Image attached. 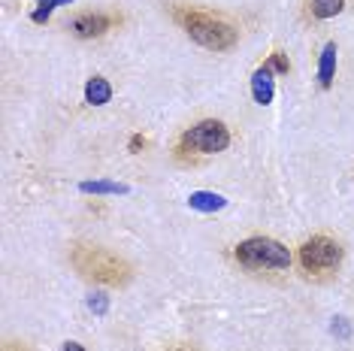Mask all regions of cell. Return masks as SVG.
Instances as JSON below:
<instances>
[{"instance_id":"6da1fadb","label":"cell","mask_w":354,"mask_h":351,"mask_svg":"<svg viewBox=\"0 0 354 351\" xmlns=\"http://www.w3.org/2000/svg\"><path fill=\"white\" fill-rule=\"evenodd\" d=\"M70 263L76 267V273L82 278H91L97 285H109V288H122L133 278L131 263L118 254H112L100 245H73L70 249Z\"/></svg>"},{"instance_id":"7a4b0ae2","label":"cell","mask_w":354,"mask_h":351,"mask_svg":"<svg viewBox=\"0 0 354 351\" xmlns=\"http://www.w3.org/2000/svg\"><path fill=\"white\" fill-rule=\"evenodd\" d=\"M176 19L182 21V28L188 30V37L200 43L203 49H212V52H227L236 46V28L227 25L218 15H209V12H197V10H179Z\"/></svg>"},{"instance_id":"3957f363","label":"cell","mask_w":354,"mask_h":351,"mask_svg":"<svg viewBox=\"0 0 354 351\" xmlns=\"http://www.w3.org/2000/svg\"><path fill=\"white\" fill-rule=\"evenodd\" d=\"M236 260L243 263L245 269H254V273L257 269H279V273L291 269V252L270 236H252V239H245V243H239Z\"/></svg>"},{"instance_id":"277c9868","label":"cell","mask_w":354,"mask_h":351,"mask_svg":"<svg viewBox=\"0 0 354 351\" xmlns=\"http://www.w3.org/2000/svg\"><path fill=\"white\" fill-rule=\"evenodd\" d=\"M230 146V131L224 122H215V118H206L194 127L182 133L179 149L182 151H194V155H218Z\"/></svg>"},{"instance_id":"5b68a950","label":"cell","mask_w":354,"mask_h":351,"mask_svg":"<svg viewBox=\"0 0 354 351\" xmlns=\"http://www.w3.org/2000/svg\"><path fill=\"white\" fill-rule=\"evenodd\" d=\"M300 263L306 273L327 276L342 263V245L330 236H312L300 245Z\"/></svg>"},{"instance_id":"8992f818","label":"cell","mask_w":354,"mask_h":351,"mask_svg":"<svg viewBox=\"0 0 354 351\" xmlns=\"http://www.w3.org/2000/svg\"><path fill=\"white\" fill-rule=\"evenodd\" d=\"M112 25H115V19H112V15L85 12V15H76V19L70 21V30H73L76 37H82V39H94V37H103V34H106Z\"/></svg>"},{"instance_id":"52a82bcc","label":"cell","mask_w":354,"mask_h":351,"mask_svg":"<svg viewBox=\"0 0 354 351\" xmlns=\"http://www.w3.org/2000/svg\"><path fill=\"white\" fill-rule=\"evenodd\" d=\"M276 70L270 67V64H263V67H257L252 73V94H254V103H261V106H267L276 97V79H272Z\"/></svg>"},{"instance_id":"ba28073f","label":"cell","mask_w":354,"mask_h":351,"mask_svg":"<svg viewBox=\"0 0 354 351\" xmlns=\"http://www.w3.org/2000/svg\"><path fill=\"white\" fill-rule=\"evenodd\" d=\"M188 206L197 212H218L227 206V200H224L221 194H212V191H194V194L188 197Z\"/></svg>"},{"instance_id":"9c48e42d","label":"cell","mask_w":354,"mask_h":351,"mask_svg":"<svg viewBox=\"0 0 354 351\" xmlns=\"http://www.w3.org/2000/svg\"><path fill=\"white\" fill-rule=\"evenodd\" d=\"M112 97V85L106 82L103 76H94V79H88V85H85V100L91 103V106H103V103H109Z\"/></svg>"},{"instance_id":"30bf717a","label":"cell","mask_w":354,"mask_h":351,"mask_svg":"<svg viewBox=\"0 0 354 351\" xmlns=\"http://www.w3.org/2000/svg\"><path fill=\"white\" fill-rule=\"evenodd\" d=\"M336 73V43H327L324 52H321V64H318V82L321 88H330Z\"/></svg>"},{"instance_id":"8fae6325","label":"cell","mask_w":354,"mask_h":351,"mask_svg":"<svg viewBox=\"0 0 354 351\" xmlns=\"http://www.w3.org/2000/svg\"><path fill=\"white\" fill-rule=\"evenodd\" d=\"M345 6V0H309V10L315 19H333V15H339Z\"/></svg>"},{"instance_id":"7c38bea8","label":"cell","mask_w":354,"mask_h":351,"mask_svg":"<svg viewBox=\"0 0 354 351\" xmlns=\"http://www.w3.org/2000/svg\"><path fill=\"white\" fill-rule=\"evenodd\" d=\"M85 194H127V185L118 182H82Z\"/></svg>"},{"instance_id":"4fadbf2b","label":"cell","mask_w":354,"mask_h":351,"mask_svg":"<svg viewBox=\"0 0 354 351\" xmlns=\"http://www.w3.org/2000/svg\"><path fill=\"white\" fill-rule=\"evenodd\" d=\"M61 3H70V0H39V10L34 12V21H37V25H43V21L52 15L55 6H61Z\"/></svg>"},{"instance_id":"5bb4252c","label":"cell","mask_w":354,"mask_h":351,"mask_svg":"<svg viewBox=\"0 0 354 351\" xmlns=\"http://www.w3.org/2000/svg\"><path fill=\"white\" fill-rule=\"evenodd\" d=\"M270 67L276 70V73H288V70H291V64H288L285 52H272L270 55Z\"/></svg>"},{"instance_id":"9a60e30c","label":"cell","mask_w":354,"mask_h":351,"mask_svg":"<svg viewBox=\"0 0 354 351\" xmlns=\"http://www.w3.org/2000/svg\"><path fill=\"white\" fill-rule=\"evenodd\" d=\"M88 306H91V312L103 315V312H106V297H100V294H94V297L88 300Z\"/></svg>"},{"instance_id":"2e32d148","label":"cell","mask_w":354,"mask_h":351,"mask_svg":"<svg viewBox=\"0 0 354 351\" xmlns=\"http://www.w3.org/2000/svg\"><path fill=\"white\" fill-rule=\"evenodd\" d=\"M3 351H30V348L25 345V342H6Z\"/></svg>"},{"instance_id":"e0dca14e","label":"cell","mask_w":354,"mask_h":351,"mask_svg":"<svg viewBox=\"0 0 354 351\" xmlns=\"http://www.w3.org/2000/svg\"><path fill=\"white\" fill-rule=\"evenodd\" d=\"M142 146H146V140H142V137H140V133H136V137L131 140V151H140Z\"/></svg>"},{"instance_id":"ac0fdd59","label":"cell","mask_w":354,"mask_h":351,"mask_svg":"<svg viewBox=\"0 0 354 351\" xmlns=\"http://www.w3.org/2000/svg\"><path fill=\"white\" fill-rule=\"evenodd\" d=\"M61 351H85L82 345H79V342H64V348Z\"/></svg>"}]
</instances>
